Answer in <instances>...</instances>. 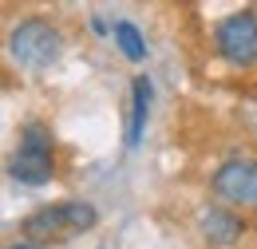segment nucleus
<instances>
[{"mask_svg": "<svg viewBox=\"0 0 257 249\" xmlns=\"http://www.w3.org/2000/svg\"><path fill=\"white\" fill-rule=\"evenodd\" d=\"M99 221L95 206L91 202H79V198H67V202H56V206H40L28 218L20 221V233L44 245V241H60V237H71V233H83Z\"/></svg>", "mask_w": 257, "mask_h": 249, "instance_id": "1", "label": "nucleus"}, {"mask_svg": "<svg viewBox=\"0 0 257 249\" xmlns=\"http://www.w3.org/2000/svg\"><path fill=\"white\" fill-rule=\"evenodd\" d=\"M8 174L20 186H48L56 174V151H52V131L44 123L20 127V151L8 158Z\"/></svg>", "mask_w": 257, "mask_h": 249, "instance_id": "2", "label": "nucleus"}, {"mask_svg": "<svg viewBox=\"0 0 257 249\" xmlns=\"http://www.w3.org/2000/svg\"><path fill=\"white\" fill-rule=\"evenodd\" d=\"M8 56L20 67H32V71L52 67L64 56V36H60V28H52L44 20H20L8 32Z\"/></svg>", "mask_w": 257, "mask_h": 249, "instance_id": "3", "label": "nucleus"}, {"mask_svg": "<svg viewBox=\"0 0 257 249\" xmlns=\"http://www.w3.org/2000/svg\"><path fill=\"white\" fill-rule=\"evenodd\" d=\"M214 52L229 67H253L257 63V16L249 8L229 12L214 28Z\"/></svg>", "mask_w": 257, "mask_h": 249, "instance_id": "4", "label": "nucleus"}, {"mask_svg": "<svg viewBox=\"0 0 257 249\" xmlns=\"http://www.w3.org/2000/svg\"><path fill=\"white\" fill-rule=\"evenodd\" d=\"M210 190L229 206H249L257 210V158H229L214 170Z\"/></svg>", "mask_w": 257, "mask_h": 249, "instance_id": "5", "label": "nucleus"}, {"mask_svg": "<svg viewBox=\"0 0 257 249\" xmlns=\"http://www.w3.org/2000/svg\"><path fill=\"white\" fill-rule=\"evenodd\" d=\"M198 229H202V241L214 249H229L241 241V233H245V221L237 218L233 210H225V206H210V210H202V218H198Z\"/></svg>", "mask_w": 257, "mask_h": 249, "instance_id": "6", "label": "nucleus"}, {"mask_svg": "<svg viewBox=\"0 0 257 249\" xmlns=\"http://www.w3.org/2000/svg\"><path fill=\"white\" fill-rule=\"evenodd\" d=\"M151 79L139 75L135 87H131V127H127V147L135 151L143 143V131H147V119H151Z\"/></svg>", "mask_w": 257, "mask_h": 249, "instance_id": "7", "label": "nucleus"}, {"mask_svg": "<svg viewBox=\"0 0 257 249\" xmlns=\"http://www.w3.org/2000/svg\"><path fill=\"white\" fill-rule=\"evenodd\" d=\"M111 32H115V44H119V52H123L131 63H143V60H147V40H143V32L135 28L131 20H119Z\"/></svg>", "mask_w": 257, "mask_h": 249, "instance_id": "8", "label": "nucleus"}, {"mask_svg": "<svg viewBox=\"0 0 257 249\" xmlns=\"http://www.w3.org/2000/svg\"><path fill=\"white\" fill-rule=\"evenodd\" d=\"M12 249H36V241H28V245H12Z\"/></svg>", "mask_w": 257, "mask_h": 249, "instance_id": "9", "label": "nucleus"}]
</instances>
